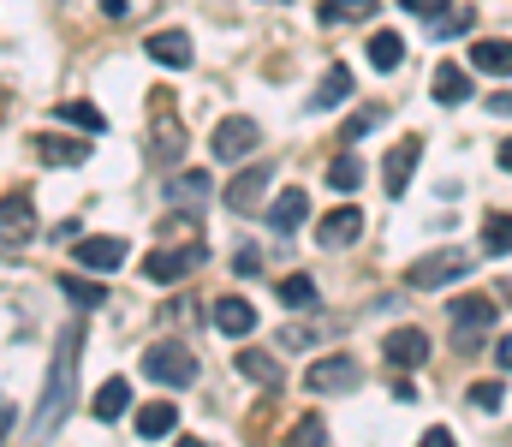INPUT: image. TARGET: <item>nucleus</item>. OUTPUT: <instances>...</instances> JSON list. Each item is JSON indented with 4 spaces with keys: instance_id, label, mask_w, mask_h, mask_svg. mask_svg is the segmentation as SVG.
Returning <instances> with one entry per match:
<instances>
[{
    "instance_id": "obj_1",
    "label": "nucleus",
    "mask_w": 512,
    "mask_h": 447,
    "mask_svg": "<svg viewBox=\"0 0 512 447\" xmlns=\"http://www.w3.org/2000/svg\"><path fill=\"white\" fill-rule=\"evenodd\" d=\"M78 358H84V316L60 328L54 340V358H48V388L36 400V418H30V436H54L66 424V412H78Z\"/></svg>"
},
{
    "instance_id": "obj_2",
    "label": "nucleus",
    "mask_w": 512,
    "mask_h": 447,
    "mask_svg": "<svg viewBox=\"0 0 512 447\" xmlns=\"http://www.w3.org/2000/svg\"><path fill=\"white\" fill-rule=\"evenodd\" d=\"M471 251H459V245H447V251H429V257H417L411 269H405V281L417 287V293H441V287H453V281H465L471 275Z\"/></svg>"
},
{
    "instance_id": "obj_3",
    "label": "nucleus",
    "mask_w": 512,
    "mask_h": 447,
    "mask_svg": "<svg viewBox=\"0 0 512 447\" xmlns=\"http://www.w3.org/2000/svg\"><path fill=\"white\" fill-rule=\"evenodd\" d=\"M143 376L161 382V388H191V382H197V358H191V346H179V340H155V346L143 352Z\"/></svg>"
},
{
    "instance_id": "obj_4",
    "label": "nucleus",
    "mask_w": 512,
    "mask_h": 447,
    "mask_svg": "<svg viewBox=\"0 0 512 447\" xmlns=\"http://www.w3.org/2000/svg\"><path fill=\"white\" fill-rule=\"evenodd\" d=\"M304 388L322 400V394H352V388H364V364L352 358V352H328V358H316L310 370H304Z\"/></svg>"
},
{
    "instance_id": "obj_5",
    "label": "nucleus",
    "mask_w": 512,
    "mask_h": 447,
    "mask_svg": "<svg viewBox=\"0 0 512 447\" xmlns=\"http://www.w3.org/2000/svg\"><path fill=\"white\" fill-rule=\"evenodd\" d=\"M203 239H185V245H161V251H149L143 257V275L155 281V287H173V281H185L191 269H203Z\"/></svg>"
},
{
    "instance_id": "obj_6",
    "label": "nucleus",
    "mask_w": 512,
    "mask_h": 447,
    "mask_svg": "<svg viewBox=\"0 0 512 447\" xmlns=\"http://www.w3.org/2000/svg\"><path fill=\"white\" fill-rule=\"evenodd\" d=\"M453 346L459 352H477L483 346V334L495 328V298H483V293H471V298H453Z\"/></svg>"
},
{
    "instance_id": "obj_7",
    "label": "nucleus",
    "mask_w": 512,
    "mask_h": 447,
    "mask_svg": "<svg viewBox=\"0 0 512 447\" xmlns=\"http://www.w3.org/2000/svg\"><path fill=\"white\" fill-rule=\"evenodd\" d=\"M30 239H36V203H30V191H6L0 197V245L24 251Z\"/></svg>"
},
{
    "instance_id": "obj_8",
    "label": "nucleus",
    "mask_w": 512,
    "mask_h": 447,
    "mask_svg": "<svg viewBox=\"0 0 512 447\" xmlns=\"http://www.w3.org/2000/svg\"><path fill=\"white\" fill-rule=\"evenodd\" d=\"M256 144H262V126H256V120H245V114L221 120V126H215V138H209L215 161H245V155H251Z\"/></svg>"
},
{
    "instance_id": "obj_9",
    "label": "nucleus",
    "mask_w": 512,
    "mask_h": 447,
    "mask_svg": "<svg viewBox=\"0 0 512 447\" xmlns=\"http://www.w3.org/2000/svg\"><path fill=\"white\" fill-rule=\"evenodd\" d=\"M358 233H364V209H352V203H340V209L316 215V245H328V251H346Z\"/></svg>"
},
{
    "instance_id": "obj_10",
    "label": "nucleus",
    "mask_w": 512,
    "mask_h": 447,
    "mask_svg": "<svg viewBox=\"0 0 512 447\" xmlns=\"http://www.w3.org/2000/svg\"><path fill=\"white\" fill-rule=\"evenodd\" d=\"M417 155H423V138H417V132H411V138H399V144L387 149V161H382V185H387V197H405V179H411Z\"/></svg>"
},
{
    "instance_id": "obj_11",
    "label": "nucleus",
    "mask_w": 512,
    "mask_h": 447,
    "mask_svg": "<svg viewBox=\"0 0 512 447\" xmlns=\"http://www.w3.org/2000/svg\"><path fill=\"white\" fill-rule=\"evenodd\" d=\"M382 352H387L393 370H417V364L429 358V334H423V328H393L382 340Z\"/></svg>"
},
{
    "instance_id": "obj_12",
    "label": "nucleus",
    "mask_w": 512,
    "mask_h": 447,
    "mask_svg": "<svg viewBox=\"0 0 512 447\" xmlns=\"http://www.w3.org/2000/svg\"><path fill=\"white\" fill-rule=\"evenodd\" d=\"M143 54H149L155 66H173V72H185V66H191V36H185V30H149Z\"/></svg>"
},
{
    "instance_id": "obj_13",
    "label": "nucleus",
    "mask_w": 512,
    "mask_h": 447,
    "mask_svg": "<svg viewBox=\"0 0 512 447\" xmlns=\"http://www.w3.org/2000/svg\"><path fill=\"white\" fill-rule=\"evenodd\" d=\"M36 161H48V167H84L90 161V144L84 138H54V132H42L36 144H30Z\"/></svg>"
},
{
    "instance_id": "obj_14",
    "label": "nucleus",
    "mask_w": 512,
    "mask_h": 447,
    "mask_svg": "<svg viewBox=\"0 0 512 447\" xmlns=\"http://www.w3.org/2000/svg\"><path fill=\"white\" fill-rule=\"evenodd\" d=\"M268 221H274V233H298L304 221H310V191H298V185H286L274 203H268Z\"/></svg>"
},
{
    "instance_id": "obj_15",
    "label": "nucleus",
    "mask_w": 512,
    "mask_h": 447,
    "mask_svg": "<svg viewBox=\"0 0 512 447\" xmlns=\"http://www.w3.org/2000/svg\"><path fill=\"white\" fill-rule=\"evenodd\" d=\"M120 263H126V239H78V269L114 275Z\"/></svg>"
},
{
    "instance_id": "obj_16",
    "label": "nucleus",
    "mask_w": 512,
    "mask_h": 447,
    "mask_svg": "<svg viewBox=\"0 0 512 447\" xmlns=\"http://www.w3.org/2000/svg\"><path fill=\"white\" fill-rule=\"evenodd\" d=\"M209 197H215V179H209V173H191V167L167 173V203H185V209H197V203H209Z\"/></svg>"
},
{
    "instance_id": "obj_17",
    "label": "nucleus",
    "mask_w": 512,
    "mask_h": 447,
    "mask_svg": "<svg viewBox=\"0 0 512 447\" xmlns=\"http://www.w3.org/2000/svg\"><path fill=\"white\" fill-rule=\"evenodd\" d=\"M262 197H268V167H245V173L227 185V197H221V203H227V209H239V215H251Z\"/></svg>"
},
{
    "instance_id": "obj_18",
    "label": "nucleus",
    "mask_w": 512,
    "mask_h": 447,
    "mask_svg": "<svg viewBox=\"0 0 512 447\" xmlns=\"http://www.w3.org/2000/svg\"><path fill=\"white\" fill-rule=\"evenodd\" d=\"M90 412H96L102 424H120V418L131 412V382H126V376H108V382L96 388V400H90Z\"/></svg>"
},
{
    "instance_id": "obj_19",
    "label": "nucleus",
    "mask_w": 512,
    "mask_h": 447,
    "mask_svg": "<svg viewBox=\"0 0 512 447\" xmlns=\"http://www.w3.org/2000/svg\"><path fill=\"white\" fill-rule=\"evenodd\" d=\"M429 96H435L441 108H453V102H471V96H477V84H471V72H459V66H435Z\"/></svg>"
},
{
    "instance_id": "obj_20",
    "label": "nucleus",
    "mask_w": 512,
    "mask_h": 447,
    "mask_svg": "<svg viewBox=\"0 0 512 447\" xmlns=\"http://www.w3.org/2000/svg\"><path fill=\"white\" fill-rule=\"evenodd\" d=\"M173 424H179L173 400H149V406H137V436H143V442H161V436H173Z\"/></svg>"
},
{
    "instance_id": "obj_21",
    "label": "nucleus",
    "mask_w": 512,
    "mask_h": 447,
    "mask_svg": "<svg viewBox=\"0 0 512 447\" xmlns=\"http://www.w3.org/2000/svg\"><path fill=\"white\" fill-rule=\"evenodd\" d=\"M471 66L477 72H495V78H512V42H501V36L471 42Z\"/></svg>"
},
{
    "instance_id": "obj_22",
    "label": "nucleus",
    "mask_w": 512,
    "mask_h": 447,
    "mask_svg": "<svg viewBox=\"0 0 512 447\" xmlns=\"http://www.w3.org/2000/svg\"><path fill=\"white\" fill-rule=\"evenodd\" d=\"M215 328L233 334V340H245V334L256 328V310L245 304V298H215Z\"/></svg>"
},
{
    "instance_id": "obj_23",
    "label": "nucleus",
    "mask_w": 512,
    "mask_h": 447,
    "mask_svg": "<svg viewBox=\"0 0 512 447\" xmlns=\"http://www.w3.org/2000/svg\"><path fill=\"white\" fill-rule=\"evenodd\" d=\"M346 96H352V72H346V66H328V72H322V84H316V96H310V108H316V114H328V108H340Z\"/></svg>"
},
{
    "instance_id": "obj_24",
    "label": "nucleus",
    "mask_w": 512,
    "mask_h": 447,
    "mask_svg": "<svg viewBox=\"0 0 512 447\" xmlns=\"http://www.w3.org/2000/svg\"><path fill=\"white\" fill-rule=\"evenodd\" d=\"M54 114H60V126H72V132H84V138H102V132H108L102 108H90V102H60Z\"/></svg>"
},
{
    "instance_id": "obj_25",
    "label": "nucleus",
    "mask_w": 512,
    "mask_h": 447,
    "mask_svg": "<svg viewBox=\"0 0 512 447\" xmlns=\"http://www.w3.org/2000/svg\"><path fill=\"white\" fill-rule=\"evenodd\" d=\"M316 18L322 24H370L376 18V0H322Z\"/></svg>"
},
{
    "instance_id": "obj_26",
    "label": "nucleus",
    "mask_w": 512,
    "mask_h": 447,
    "mask_svg": "<svg viewBox=\"0 0 512 447\" xmlns=\"http://www.w3.org/2000/svg\"><path fill=\"white\" fill-rule=\"evenodd\" d=\"M239 376H251L256 388H280V364H274L262 346H245V352H239Z\"/></svg>"
},
{
    "instance_id": "obj_27",
    "label": "nucleus",
    "mask_w": 512,
    "mask_h": 447,
    "mask_svg": "<svg viewBox=\"0 0 512 447\" xmlns=\"http://www.w3.org/2000/svg\"><path fill=\"white\" fill-rule=\"evenodd\" d=\"M149 149H155V161H179L185 155V132H179V120H155V132H149Z\"/></svg>"
},
{
    "instance_id": "obj_28",
    "label": "nucleus",
    "mask_w": 512,
    "mask_h": 447,
    "mask_svg": "<svg viewBox=\"0 0 512 447\" xmlns=\"http://www.w3.org/2000/svg\"><path fill=\"white\" fill-rule=\"evenodd\" d=\"M60 293L72 298L78 310H96V304H108V287H102V281H90V275H60Z\"/></svg>"
},
{
    "instance_id": "obj_29",
    "label": "nucleus",
    "mask_w": 512,
    "mask_h": 447,
    "mask_svg": "<svg viewBox=\"0 0 512 447\" xmlns=\"http://www.w3.org/2000/svg\"><path fill=\"white\" fill-rule=\"evenodd\" d=\"M483 251H489V257H512V215L507 209L483 215Z\"/></svg>"
},
{
    "instance_id": "obj_30",
    "label": "nucleus",
    "mask_w": 512,
    "mask_h": 447,
    "mask_svg": "<svg viewBox=\"0 0 512 447\" xmlns=\"http://www.w3.org/2000/svg\"><path fill=\"white\" fill-rule=\"evenodd\" d=\"M399 60H405V42H399L393 30H376V36H370V66H376V72H393Z\"/></svg>"
},
{
    "instance_id": "obj_31",
    "label": "nucleus",
    "mask_w": 512,
    "mask_h": 447,
    "mask_svg": "<svg viewBox=\"0 0 512 447\" xmlns=\"http://www.w3.org/2000/svg\"><path fill=\"white\" fill-rule=\"evenodd\" d=\"M382 102H370V108H358V114H352V120H346V126H340V138H346V149L352 144H364V138H370V132H376V126H382Z\"/></svg>"
},
{
    "instance_id": "obj_32",
    "label": "nucleus",
    "mask_w": 512,
    "mask_h": 447,
    "mask_svg": "<svg viewBox=\"0 0 512 447\" xmlns=\"http://www.w3.org/2000/svg\"><path fill=\"white\" fill-rule=\"evenodd\" d=\"M328 185H334V191H358V185H364V161H358L352 149H346V155H334V167H328Z\"/></svg>"
},
{
    "instance_id": "obj_33",
    "label": "nucleus",
    "mask_w": 512,
    "mask_h": 447,
    "mask_svg": "<svg viewBox=\"0 0 512 447\" xmlns=\"http://www.w3.org/2000/svg\"><path fill=\"white\" fill-rule=\"evenodd\" d=\"M286 447H334V442H328V424H322V418L310 412V418H298V424H292Z\"/></svg>"
},
{
    "instance_id": "obj_34",
    "label": "nucleus",
    "mask_w": 512,
    "mask_h": 447,
    "mask_svg": "<svg viewBox=\"0 0 512 447\" xmlns=\"http://www.w3.org/2000/svg\"><path fill=\"white\" fill-rule=\"evenodd\" d=\"M280 304L310 310V304H316V281H310V275H286V281H280Z\"/></svg>"
},
{
    "instance_id": "obj_35",
    "label": "nucleus",
    "mask_w": 512,
    "mask_h": 447,
    "mask_svg": "<svg viewBox=\"0 0 512 447\" xmlns=\"http://www.w3.org/2000/svg\"><path fill=\"white\" fill-rule=\"evenodd\" d=\"M501 400H507V388H501V382H477V388H471V406H477V412H495Z\"/></svg>"
},
{
    "instance_id": "obj_36",
    "label": "nucleus",
    "mask_w": 512,
    "mask_h": 447,
    "mask_svg": "<svg viewBox=\"0 0 512 447\" xmlns=\"http://www.w3.org/2000/svg\"><path fill=\"white\" fill-rule=\"evenodd\" d=\"M149 6H155V0H102V12H108V18H143Z\"/></svg>"
},
{
    "instance_id": "obj_37",
    "label": "nucleus",
    "mask_w": 512,
    "mask_h": 447,
    "mask_svg": "<svg viewBox=\"0 0 512 447\" xmlns=\"http://www.w3.org/2000/svg\"><path fill=\"white\" fill-rule=\"evenodd\" d=\"M280 346H316V328L310 322H286L280 328Z\"/></svg>"
},
{
    "instance_id": "obj_38",
    "label": "nucleus",
    "mask_w": 512,
    "mask_h": 447,
    "mask_svg": "<svg viewBox=\"0 0 512 447\" xmlns=\"http://www.w3.org/2000/svg\"><path fill=\"white\" fill-rule=\"evenodd\" d=\"M233 275H245V281H251V275H262V251H256V245H245V251L233 257Z\"/></svg>"
},
{
    "instance_id": "obj_39",
    "label": "nucleus",
    "mask_w": 512,
    "mask_h": 447,
    "mask_svg": "<svg viewBox=\"0 0 512 447\" xmlns=\"http://www.w3.org/2000/svg\"><path fill=\"white\" fill-rule=\"evenodd\" d=\"M399 6H405L411 18H441V12H447L453 0H399Z\"/></svg>"
},
{
    "instance_id": "obj_40",
    "label": "nucleus",
    "mask_w": 512,
    "mask_h": 447,
    "mask_svg": "<svg viewBox=\"0 0 512 447\" xmlns=\"http://www.w3.org/2000/svg\"><path fill=\"white\" fill-rule=\"evenodd\" d=\"M417 447H453V430H441V424H435V430H423V442Z\"/></svg>"
},
{
    "instance_id": "obj_41",
    "label": "nucleus",
    "mask_w": 512,
    "mask_h": 447,
    "mask_svg": "<svg viewBox=\"0 0 512 447\" xmlns=\"http://www.w3.org/2000/svg\"><path fill=\"white\" fill-rule=\"evenodd\" d=\"M489 114H507V120H512V90H501V96H489Z\"/></svg>"
},
{
    "instance_id": "obj_42",
    "label": "nucleus",
    "mask_w": 512,
    "mask_h": 447,
    "mask_svg": "<svg viewBox=\"0 0 512 447\" xmlns=\"http://www.w3.org/2000/svg\"><path fill=\"white\" fill-rule=\"evenodd\" d=\"M12 412H18V406H12V400L0 394V442H6V430H12Z\"/></svg>"
},
{
    "instance_id": "obj_43",
    "label": "nucleus",
    "mask_w": 512,
    "mask_h": 447,
    "mask_svg": "<svg viewBox=\"0 0 512 447\" xmlns=\"http://www.w3.org/2000/svg\"><path fill=\"white\" fill-rule=\"evenodd\" d=\"M495 358H501V370L512 376V340H501V346H495Z\"/></svg>"
},
{
    "instance_id": "obj_44",
    "label": "nucleus",
    "mask_w": 512,
    "mask_h": 447,
    "mask_svg": "<svg viewBox=\"0 0 512 447\" xmlns=\"http://www.w3.org/2000/svg\"><path fill=\"white\" fill-rule=\"evenodd\" d=\"M501 167H507V173H512V138H507V144H501Z\"/></svg>"
},
{
    "instance_id": "obj_45",
    "label": "nucleus",
    "mask_w": 512,
    "mask_h": 447,
    "mask_svg": "<svg viewBox=\"0 0 512 447\" xmlns=\"http://www.w3.org/2000/svg\"><path fill=\"white\" fill-rule=\"evenodd\" d=\"M173 447H209V442H197V436H179V442H173Z\"/></svg>"
},
{
    "instance_id": "obj_46",
    "label": "nucleus",
    "mask_w": 512,
    "mask_h": 447,
    "mask_svg": "<svg viewBox=\"0 0 512 447\" xmlns=\"http://www.w3.org/2000/svg\"><path fill=\"white\" fill-rule=\"evenodd\" d=\"M274 6H280V0H274Z\"/></svg>"
}]
</instances>
